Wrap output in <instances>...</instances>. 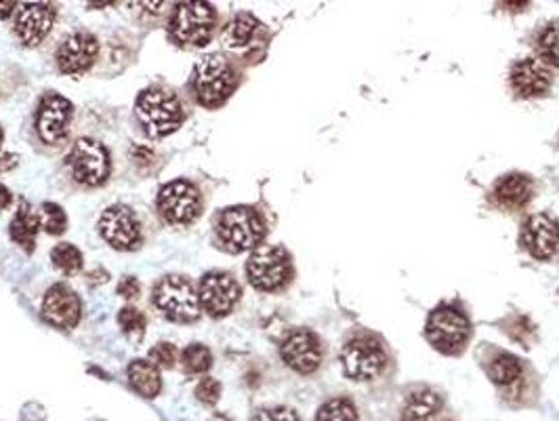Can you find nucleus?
I'll return each instance as SVG.
<instances>
[{
  "label": "nucleus",
  "mask_w": 559,
  "mask_h": 421,
  "mask_svg": "<svg viewBox=\"0 0 559 421\" xmlns=\"http://www.w3.org/2000/svg\"><path fill=\"white\" fill-rule=\"evenodd\" d=\"M238 87V74L223 56H206L200 59L192 74V89L198 104L217 107Z\"/></svg>",
  "instance_id": "f257e3e1"
},
{
  "label": "nucleus",
  "mask_w": 559,
  "mask_h": 421,
  "mask_svg": "<svg viewBox=\"0 0 559 421\" xmlns=\"http://www.w3.org/2000/svg\"><path fill=\"white\" fill-rule=\"evenodd\" d=\"M137 116L145 133L154 140L171 135L184 123V107L168 89H148L137 99Z\"/></svg>",
  "instance_id": "f03ea898"
},
{
  "label": "nucleus",
  "mask_w": 559,
  "mask_h": 421,
  "mask_svg": "<svg viewBox=\"0 0 559 421\" xmlns=\"http://www.w3.org/2000/svg\"><path fill=\"white\" fill-rule=\"evenodd\" d=\"M217 236L232 253L257 249L265 236L263 219L251 207H229L217 218Z\"/></svg>",
  "instance_id": "7ed1b4c3"
},
{
  "label": "nucleus",
  "mask_w": 559,
  "mask_h": 421,
  "mask_svg": "<svg viewBox=\"0 0 559 421\" xmlns=\"http://www.w3.org/2000/svg\"><path fill=\"white\" fill-rule=\"evenodd\" d=\"M425 337L437 352L459 354L469 341L471 322L463 310L454 305H440L427 318Z\"/></svg>",
  "instance_id": "20e7f679"
},
{
  "label": "nucleus",
  "mask_w": 559,
  "mask_h": 421,
  "mask_svg": "<svg viewBox=\"0 0 559 421\" xmlns=\"http://www.w3.org/2000/svg\"><path fill=\"white\" fill-rule=\"evenodd\" d=\"M246 276L259 291H278L293 276L290 255L278 245H261L246 262Z\"/></svg>",
  "instance_id": "39448f33"
},
{
  "label": "nucleus",
  "mask_w": 559,
  "mask_h": 421,
  "mask_svg": "<svg viewBox=\"0 0 559 421\" xmlns=\"http://www.w3.org/2000/svg\"><path fill=\"white\" fill-rule=\"evenodd\" d=\"M217 23V11L211 3H181L171 17L168 34L177 45L204 47Z\"/></svg>",
  "instance_id": "423d86ee"
},
{
  "label": "nucleus",
  "mask_w": 559,
  "mask_h": 421,
  "mask_svg": "<svg viewBox=\"0 0 559 421\" xmlns=\"http://www.w3.org/2000/svg\"><path fill=\"white\" fill-rule=\"evenodd\" d=\"M154 304L164 316L177 322H192L200 316L198 293L184 276H164L154 287Z\"/></svg>",
  "instance_id": "0eeeda50"
},
{
  "label": "nucleus",
  "mask_w": 559,
  "mask_h": 421,
  "mask_svg": "<svg viewBox=\"0 0 559 421\" xmlns=\"http://www.w3.org/2000/svg\"><path fill=\"white\" fill-rule=\"evenodd\" d=\"M387 365V354L374 337L362 335L349 339L341 350V366L345 377L354 382H370L379 377Z\"/></svg>",
  "instance_id": "6e6552de"
},
{
  "label": "nucleus",
  "mask_w": 559,
  "mask_h": 421,
  "mask_svg": "<svg viewBox=\"0 0 559 421\" xmlns=\"http://www.w3.org/2000/svg\"><path fill=\"white\" fill-rule=\"evenodd\" d=\"M158 210L173 226H190L202 215V198L194 184L185 179L167 184L158 194Z\"/></svg>",
  "instance_id": "1a4fd4ad"
},
{
  "label": "nucleus",
  "mask_w": 559,
  "mask_h": 421,
  "mask_svg": "<svg viewBox=\"0 0 559 421\" xmlns=\"http://www.w3.org/2000/svg\"><path fill=\"white\" fill-rule=\"evenodd\" d=\"M72 176L82 185H101L109 176V154L108 150L95 140H78L70 154Z\"/></svg>",
  "instance_id": "9d476101"
},
{
  "label": "nucleus",
  "mask_w": 559,
  "mask_h": 421,
  "mask_svg": "<svg viewBox=\"0 0 559 421\" xmlns=\"http://www.w3.org/2000/svg\"><path fill=\"white\" fill-rule=\"evenodd\" d=\"M242 288L234 276L226 272H211L200 280L198 299L206 314L212 318L228 316L238 304Z\"/></svg>",
  "instance_id": "9b49d317"
},
{
  "label": "nucleus",
  "mask_w": 559,
  "mask_h": 421,
  "mask_svg": "<svg viewBox=\"0 0 559 421\" xmlns=\"http://www.w3.org/2000/svg\"><path fill=\"white\" fill-rule=\"evenodd\" d=\"M99 232L118 251H133L142 245V226H139L135 213L123 204L103 210L99 218Z\"/></svg>",
  "instance_id": "f8f14e48"
},
{
  "label": "nucleus",
  "mask_w": 559,
  "mask_h": 421,
  "mask_svg": "<svg viewBox=\"0 0 559 421\" xmlns=\"http://www.w3.org/2000/svg\"><path fill=\"white\" fill-rule=\"evenodd\" d=\"M280 357L293 371L301 373V375H309L322 363V346L318 335L312 333L309 329L290 331L284 337L282 346H280Z\"/></svg>",
  "instance_id": "ddd939ff"
},
{
  "label": "nucleus",
  "mask_w": 559,
  "mask_h": 421,
  "mask_svg": "<svg viewBox=\"0 0 559 421\" xmlns=\"http://www.w3.org/2000/svg\"><path fill=\"white\" fill-rule=\"evenodd\" d=\"M521 245L537 260H549L559 249V221L546 213H537L521 228Z\"/></svg>",
  "instance_id": "4468645a"
},
{
  "label": "nucleus",
  "mask_w": 559,
  "mask_h": 421,
  "mask_svg": "<svg viewBox=\"0 0 559 421\" xmlns=\"http://www.w3.org/2000/svg\"><path fill=\"white\" fill-rule=\"evenodd\" d=\"M72 118V104L62 95L48 91L40 101L39 107V120H36V129L42 142L47 143H59L68 135V126Z\"/></svg>",
  "instance_id": "2eb2a0df"
},
{
  "label": "nucleus",
  "mask_w": 559,
  "mask_h": 421,
  "mask_svg": "<svg viewBox=\"0 0 559 421\" xmlns=\"http://www.w3.org/2000/svg\"><path fill=\"white\" fill-rule=\"evenodd\" d=\"M99 42L90 32H76L62 42L57 51V65L64 74H84L93 65Z\"/></svg>",
  "instance_id": "dca6fc26"
},
{
  "label": "nucleus",
  "mask_w": 559,
  "mask_h": 421,
  "mask_svg": "<svg viewBox=\"0 0 559 421\" xmlns=\"http://www.w3.org/2000/svg\"><path fill=\"white\" fill-rule=\"evenodd\" d=\"M55 21V9L45 3H23L15 11V34L23 45L34 47L45 40Z\"/></svg>",
  "instance_id": "f3484780"
},
{
  "label": "nucleus",
  "mask_w": 559,
  "mask_h": 421,
  "mask_svg": "<svg viewBox=\"0 0 559 421\" xmlns=\"http://www.w3.org/2000/svg\"><path fill=\"white\" fill-rule=\"evenodd\" d=\"M509 82H512V89L520 98H540L551 87V70L543 59H520L512 68Z\"/></svg>",
  "instance_id": "a211bd4d"
},
{
  "label": "nucleus",
  "mask_w": 559,
  "mask_h": 421,
  "mask_svg": "<svg viewBox=\"0 0 559 421\" xmlns=\"http://www.w3.org/2000/svg\"><path fill=\"white\" fill-rule=\"evenodd\" d=\"M42 314L51 324L59 329H74L81 321L82 305L78 295L65 285H55L48 288L42 302Z\"/></svg>",
  "instance_id": "6ab92c4d"
},
{
  "label": "nucleus",
  "mask_w": 559,
  "mask_h": 421,
  "mask_svg": "<svg viewBox=\"0 0 559 421\" xmlns=\"http://www.w3.org/2000/svg\"><path fill=\"white\" fill-rule=\"evenodd\" d=\"M532 192L534 185L530 177L521 176V173H509V176H503L494 184L492 201H494L496 207L505 210H520L530 202Z\"/></svg>",
  "instance_id": "aec40b11"
},
{
  "label": "nucleus",
  "mask_w": 559,
  "mask_h": 421,
  "mask_svg": "<svg viewBox=\"0 0 559 421\" xmlns=\"http://www.w3.org/2000/svg\"><path fill=\"white\" fill-rule=\"evenodd\" d=\"M443 407L442 396L431 388H417L406 396L402 421H431Z\"/></svg>",
  "instance_id": "412c9836"
},
{
  "label": "nucleus",
  "mask_w": 559,
  "mask_h": 421,
  "mask_svg": "<svg viewBox=\"0 0 559 421\" xmlns=\"http://www.w3.org/2000/svg\"><path fill=\"white\" fill-rule=\"evenodd\" d=\"M39 226H40L39 215H36L26 202H22L20 210H17L13 221H11V238H13L23 251L32 253L36 245V232H39Z\"/></svg>",
  "instance_id": "4be33fe9"
},
{
  "label": "nucleus",
  "mask_w": 559,
  "mask_h": 421,
  "mask_svg": "<svg viewBox=\"0 0 559 421\" xmlns=\"http://www.w3.org/2000/svg\"><path fill=\"white\" fill-rule=\"evenodd\" d=\"M129 382L135 388V392L145 396V399H154L162 390L160 371L150 360H135L129 366Z\"/></svg>",
  "instance_id": "5701e85b"
},
{
  "label": "nucleus",
  "mask_w": 559,
  "mask_h": 421,
  "mask_svg": "<svg viewBox=\"0 0 559 421\" xmlns=\"http://www.w3.org/2000/svg\"><path fill=\"white\" fill-rule=\"evenodd\" d=\"M486 373H488V377L496 386H513L524 375V366H521L518 357L501 352L490 360L488 366H486Z\"/></svg>",
  "instance_id": "b1692460"
},
{
  "label": "nucleus",
  "mask_w": 559,
  "mask_h": 421,
  "mask_svg": "<svg viewBox=\"0 0 559 421\" xmlns=\"http://www.w3.org/2000/svg\"><path fill=\"white\" fill-rule=\"evenodd\" d=\"M257 28L259 21L254 20L251 13H240L228 23L226 30H223V40H226L229 49H240V47H245L253 40Z\"/></svg>",
  "instance_id": "393cba45"
},
{
  "label": "nucleus",
  "mask_w": 559,
  "mask_h": 421,
  "mask_svg": "<svg viewBox=\"0 0 559 421\" xmlns=\"http://www.w3.org/2000/svg\"><path fill=\"white\" fill-rule=\"evenodd\" d=\"M315 421H357V407L348 396H334L315 413Z\"/></svg>",
  "instance_id": "a878e982"
},
{
  "label": "nucleus",
  "mask_w": 559,
  "mask_h": 421,
  "mask_svg": "<svg viewBox=\"0 0 559 421\" xmlns=\"http://www.w3.org/2000/svg\"><path fill=\"white\" fill-rule=\"evenodd\" d=\"M53 266L64 274H76L82 268V253L74 245L62 243L51 251Z\"/></svg>",
  "instance_id": "bb28decb"
},
{
  "label": "nucleus",
  "mask_w": 559,
  "mask_h": 421,
  "mask_svg": "<svg viewBox=\"0 0 559 421\" xmlns=\"http://www.w3.org/2000/svg\"><path fill=\"white\" fill-rule=\"evenodd\" d=\"M181 365L187 373H204L211 369L212 365V354L202 344H192L181 352Z\"/></svg>",
  "instance_id": "cd10ccee"
},
{
  "label": "nucleus",
  "mask_w": 559,
  "mask_h": 421,
  "mask_svg": "<svg viewBox=\"0 0 559 421\" xmlns=\"http://www.w3.org/2000/svg\"><path fill=\"white\" fill-rule=\"evenodd\" d=\"M538 53L546 64L559 68V21H553L538 36Z\"/></svg>",
  "instance_id": "c85d7f7f"
},
{
  "label": "nucleus",
  "mask_w": 559,
  "mask_h": 421,
  "mask_svg": "<svg viewBox=\"0 0 559 421\" xmlns=\"http://www.w3.org/2000/svg\"><path fill=\"white\" fill-rule=\"evenodd\" d=\"M39 221L42 230L48 234H62L65 230V226H68V218H65L64 209L55 202L40 204Z\"/></svg>",
  "instance_id": "c756f323"
},
{
  "label": "nucleus",
  "mask_w": 559,
  "mask_h": 421,
  "mask_svg": "<svg viewBox=\"0 0 559 421\" xmlns=\"http://www.w3.org/2000/svg\"><path fill=\"white\" fill-rule=\"evenodd\" d=\"M118 322L126 335L142 337L145 333V316L137 308H123L118 314Z\"/></svg>",
  "instance_id": "7c9ffc66"
},
{
  "label": "nucleus",
  "mask_w": 559,
  "mask_h": 421,
  "mask_svg": "<svg viewBox=\"0 0 559 421\" xmlns=\"http://www.w3.org/2000/svg\"><path fill=\"white\" fill-rule=\"evenodd\" d=\"M251 421H301L293 408L288 407H270V408H259L253 415Z\"/></svg>",
  "instance_id": "2f4dec72"
},
{
  "label": "nucleus",
  "mask_w": 559,
  "mask_h": 421,
  "mask_svg": "<svg viewBox=\"0 0 559 421\" xmlns=\"http://www.w3.org/2000/svg\"><path fill=\"white\" fill-rule=\"evenodd\" d=\"M177 358V350L173 344H158L150 350V363L154 366H162V369H171Z\"/></svg>",
  "instance_id": "473e14b6"
},
{
  "label": "nucleus",
  "mask_w": 559,
  "mask_h": 421,
  "mask_svg": "<svg viewBox=\"0 0 559 421\" xmlns=\"http://www.w3.org/2000/svg\"><path fill=\"white\" fill-rule=\"evenodd\" d=\"M196 396L200 402H204V405H209V407L217 405L219 396H221V383L212 377H204L202 382L196 386Z\"/></svg>",
  "instance_id": "72a5a7b5"
},
{
  "label": "nucleus",
  "mask_w": 559,
  "mask_h": 421,
  "mask_svg": "<svg viewBox=\"0 0 559 421\" xmlns=\"http://www.w3.org/2000/svg\"><path fill=\"white\" fill-rule=\"evenodd\" d=\"M118 293L123 295L125 299H137L139 293H142V287H139L137 279H131V276H125L118 285Z\"/></svg>",
  "instance_id": "f704fd0d"
},
{
  "label": "nucleus",
  "mask_w": 559,
  "mask_h": 421,
  "mask_svg": "<svg viewBox=\"0 0 559 421\" xmlns=\"http://www.w3.org/2000/svg\"><path fill=\"white\" fill-rule=\"evenodd\" d=\"M17 7H20V4L13 3V0H9V3H0V20H7L9 15H13Z\"/></svg>",
  "instance_id": "c9c22d12"
},
{
  "label": "nucleus",
  "mask_w": 559,
  "mask_h": 421,
  "mask_svg": "<svg viewBox=\"0 0 559 421\" xmlns=\"http://www.w3.org/2000/svg\"><path fill=\"white\" fill-rule=\"evenodd\" d=\"M9 202H11V194H9V190L4 188L3 184H0V210H3L4 207H7Z\"/></svg>",
  "instance_id": "e433bc0d"
},
{
  "label": "nucleus",
  "mask_w": 559,
  "mask_h": 421,
  "mask_svg": "<svg viewBox=\"0 0 559 421\" xmlns=\"http://www.w3.org/2000/svg\"><path fill=\"white\" fill-rule=\"evenodd\" d=\"M3 140H4V133H3V129H0V146H3Z\"/></svg>",
  "instance_id": "4c0bfd02"
}]
</instances>
